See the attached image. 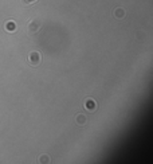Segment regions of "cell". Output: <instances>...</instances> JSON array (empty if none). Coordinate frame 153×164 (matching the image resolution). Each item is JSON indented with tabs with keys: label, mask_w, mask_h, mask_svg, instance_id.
Wrapping results in <instances>:
<instances>
[{
	"label": "cell",
	"mask_w": 153,
	"mask_h": 164,
	"mask_svg": "<svg viewBox=\"0 0 153 164\" xmlns=\"http://www.w3.org/2000/svg\"><path fill=\"white\" fill-rule=\"evenodd\" d=\"M41 20L39 19H31V20L28 22V24H27V30H28V34L30 35H34V34H36L39 30H41Z\"/></svg>",
	"instance_id": "obj_1"
},
{
	"label": "cell",
	"mask_w": 153,
	"mask_h": 164,
	"mask_svg": "<svg viewBox=\"0 0 153 164\" xmlns=\"http://www.w3.org/2000/svg\"><path fill=\"white\" fill-rule=\"evenodd\" d=\"M28 62L32 66H36V65L41 63V53L39 51H31L28 54Z\"/></svg>",
	"instance_id": "obj_2"
},
{
	"label": "cell",
	"mask_w": 153,
	"mask_h": 164,
	"mask_svg": "<svg viewBox=\"0 0 153 164\" xmlns=\"http://www.w3.org/2000/svg\"><path fill=\"white\" fill-rule=\"evenodd\" d=\"M95 108H97V104H95V101L93 100V98H87V100L85 101V109H87L89 112L95 110Z\"/></svg>",
	"instance_id": "obj_3"
},
{
	"label": "cell",
	"mask_w": 153,
	"mask_h": 164,
	"mask_svg": "<svg viewBox=\"0 0 153 164\" xmlns=\"http://www.w3.org/2000/svg\"><path fill=\"white\" fill-rule=\"evenodd\" d=\"M16 27L17 26L14 20H7L6 23H4V28H6L8 32H15L16 31Z\"/></svg>",
	"instance_id": "obj_4"
},
{
	"label": "cell",
	"mask_w": 153,
	"mask_h": 164,
	"mask_svg": "<svg viewBox=\"0 0 153 164\" xmlns=\"http://www.w3.org/2000/svg\"><path fill=\"white\" fill-rule=\"evenodd\" d=\"M114 16L117 19H122L125 16V9L124 8H116L114 9Z\"/></svg>",
	"instance_id": "obj_5"
},
{
	"label": "cell",
	"mask_w": 153,
	"mask_h": 164,
	"mask_svg": "<svg viewBox=\"0 0 153 164\" xmlns=\"http://www.w3.org/2000/svg\"><path fill=\"white\" fill-rule=\"evenodd\" d=\"M75 120H77V124H78V125H85L87 118H86V116H83V114H78Z\"/></svg>",
	"instance_id": "obj_6"
},
{
	"label": "cell",
	"mask_w": 153,
	"mask_h": 164,
	"mask_svg": "<svg viewBox=\"0 0 153 164\" xmlns=\"http://www.w3.org/2000/svg\"><path fill=\"white\" fill-rule=\"evenodd\" d=\"M39 161H41V163H49V161H50V157H49L47 155H43V156H41Z\"/></svg>",
	"instance_id": "obj_7"
},
{
	"label": "cell",
	"mask_w": 153,
	"mask_h": 164,
	"mask_svg": "<svg viewBox=\"0 0 153 164\" xmlns=\"http://www.w3.org/2000/svg\"><path fill=\"white\" fill-rule=\"evenodd\" d=\"M36 0H22V3L23 4H32V3H35Z\"/></svg>",
	"instance_id": "obj_8"
}]
</instances>
